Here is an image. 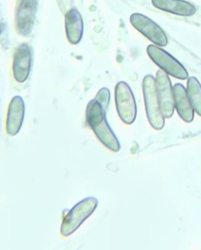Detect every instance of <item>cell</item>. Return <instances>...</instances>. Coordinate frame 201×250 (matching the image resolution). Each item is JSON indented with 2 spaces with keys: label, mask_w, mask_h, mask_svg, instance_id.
<instances>
[{
  "label": "cell",
  "mask_w": 201,
  "mask_h": 250,
  "mask_svg": "<svg viewBox=\"0 0 201 250\" xmlns=\"http://www.w3.org/2000/svg\"><path fill=\"white\" fill-rule=\"evenodd\" d=\"M142 90L149 122L154 129L160 130L164 128L165 118L160 108L156 78L153 75H147L144 78Z\"/></svg>",
  "instance_id": "7a4b0ae2"
},
{
  "label": "cell",
  "mask_w": 201,
  "mask_h": 250,
  "mask_svg": "<svg viewBox=\"0 0 201 250\" xmlns=\"http://www.w3.org/2000/svg\"><path fill=\"white\" fill-rule=\"evenodd\" d=\"M130 21L134 28L156 45L165 47L168 44V38L160 26L149 18L140 13H134Z\"/></svg>",
  "instance_id": "8992f818"
},
{
  "label": "cell",
  "mask_w": 201,
  "mask_h": 250,
  "mask_svg": "<svg viewBox=\"0 0 201 250\" xmlns=\"http://www.w3.org/2000/svg\"><path fill=\"white\" fill-rule=\"evenodd\" d=\"M86 119L96 137L105 146L113 152L120 150V145L106 119V110L95 99L89 103Z\"/></svg>",
  "instance_id": "6da1fadb"
},
{
  "label": "cell",
  "mask_w": 201,
  "mask_h": 250,
  "mask_svg": "<svg viewBox=\"0 0 201 250\" xmlns=\"http://www.w3.org/2000/svg\"><path fill=\"white\" fill-rule=\"evenodd\" d=\"M149 57L161 70L177 79H188V72L178 60L157 46L150 44L147 48Z\"/></svg>",
  "instance_id": "277c9868"
},
{
  "label": "cell",
  "mask_w": 201,
  "mask_h": 250,
  "mask_svg": "<svg viewBox=\"0 0 201 250\" xmlns=\"http://www.w3.org/2000/svg\"><path fill=\"white\" fill-rule=\"evenodd\" d=\"M116 108L122 121L133 124L137 117V104L130 86L125 82H118L115 90Z\"/></svg>",
  "instance_id": "5b68a950"
},
{
  "label": "cell",
  "mask_w": 201,
  "mask_h": 250,
  "mask_svg": "<svg viewBox=\"0 0 201 250\" xmlns=\"http://www.w3.org/2000/svg\"><path fill=\"white\" fill-rule=\"evenodd\" d=\"M66 29L69 42L73 44L79 43L83 36L84 23L82 16L77 9H71L67 13Z\"/></svg>",
  "instance_id": "4fadbf2b"
},
{
  "label": "cell",
  "mask_w": 201,
  "mask_h": 250,
  "mask_svg": "<svg viewBox=\"0 0 201 250\" xmlns=\"http://www.w3.org/2000/svg\"><path fill=\"white\" fill-rule=\"evenodd\" d=\"M156 82L163 115L165 118H171L175 109V102L171 79L164 71L158 70L156 73Z\"/></svg>",
  "instance_id": "52a82bcc"
},
{
  "label": "cell",
  "mask_w": 201,
  "mask_h": 250,
  "mask_svg": "<svg viewBox=\"0 0 201 250\" xmlns=\"http://www.w3.org/2000/svg\"><path fill=\"white\" fill-rule=\"evenodd\" d=\"M173 88L175 108L178 115L185 122H193L194 111L187 95L186 88L180 83L174 84Z\"/></svg>",
  "instance_id": "8fae6325"
},
{
  "label": "cell",
  "mask_w": 201,
  "mask_h": 250,
  "mask_svg": "<svg viewBox=\"0 0 201 250\" xmlns=\"http://www.w3.org/2000/svg\"><path fill=\"white\" fill-rule=\"evenodd\" d=\"M97 206L98 200L95 197L85 198L75 205L64 216L61 226L62 235L67 237L74 233Z\"/></svg>",
  "instance_id": "3957f363"
},
{
  "label": "cell",
  "mask_w": 201,
  "mask_h": 250,
  "mask_svg": "<svg viewBox=\"0 0 201 250\" xmlns=\"http://www.w3.org/2000/svg\"><path fill=\"white\" fill-rule=\"evenodd\" d=\"M152 3L158 10L182 17H191L196 13L195 6L184 0H152Z\"/></svg>",
  "instance_id": "7c38bea8"
},
{
  "label": "cell",
  "mask_w": 201,
  "mask_h": 250,
  "mask_svg": "<svg viewBox=\"0 0 201 250\" xmlns=\"http://www.w3.org/2000/svg\"><path fill=\"white\" fill-rule=\"evenodd\" d=\"M24 117V103L20 96L13 97L9 106L6 118V132L10 136L19 133L23 125Z\"/></svg>",
  "instance_id": "30bf717a"
},
{
  "label": "cell",
  "mask_w": 201,
  "mask_h": 250,
  "mask_svg": "<svg viewBox=\"0 0 201 250\" xmlns=\"http://www.w3.org/2000/svg\"><path fill=\"white\" fill-rule=\"evenodd\" d=\"M32 64V53L27 44H20L13 58V75L18 82L23 83L30 75Z\"/></svg>",
  "instance_id": "9c48e42d"
},
{
  "label": "cell",
  "mask_w": 201,
  "mask_h": 250,
  "mask_svg": "<svg viewBox=\"0 0 201 250\" xmlns=\"http://www.w3.org/2000/svg\"><path fill=\"white\" fill-rule=\"evenodd\" d=\"M186 90L194 111L201 117V84L197 78H188Z\"/></svg>",
  "instance_id": "5bb4252c"
},
{
  "label": "cell",
  "mask_w": 201,
  "mask_h": 250,
  "mask_svg": "<svg viewBox=\"0 0 201 250\" xmlns=\"http://www.w3.org/2000/svg\"><path fill=\"white\" fill-rule=\"evenodd\" d=\"M95 99L99 102L104 108L107 110V108L110 103L111 93L107 88H102L100 89L99 92L97 93Z\"/></svg>",
  "instance_id": "9a60e30c"
},
{
  "label": "cell",
  "mask_w": 201,
  "mask_h": 250,
  "mask_svg": "<svg viewBox=\"0 0 201 250\" xmlns=\"http://www.w3.org/2000/svg\"><path fill=\"white\" fill-rule=\"evenodd\" d=\"M37 4V0H22L20 2L16 17V27L19 34L27 36L32 31Z\"/></svg>",
  "instance_id": "ba28073f"
}]
</instances>
